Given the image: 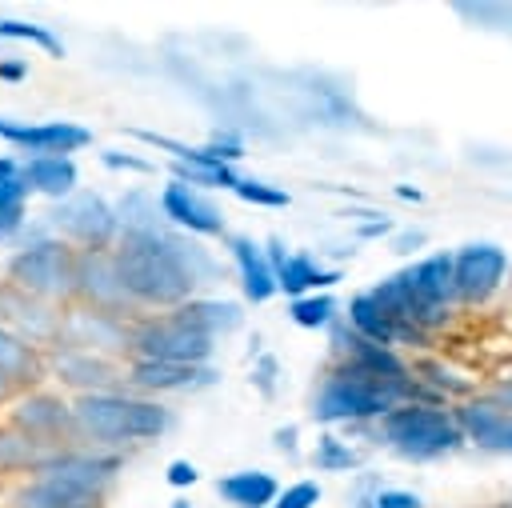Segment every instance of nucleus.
<instances>
[{"label":"nucleus","instance_id":"nucleus-1","mask_svg":"<svg viewBox=\"0 0 512 508\" xmlns=\"http://www.w3.org/2000/svg\"><path fill=\"white\" fill-rule=\"evenodd\" d=\"M192 260L204 264L200 252H184L176 240L156 232V224H128L124 248L116 252V280L140 300L172 304L184 300L196 284Z\"/></svg>","mask_w":512,"mask_h":508},{"label":"nucleus","instance_id":"nucleus-2","mask_svg":"<svg viewBox=\"0 0 512 508\" xmlns=\"http://www.w3.org/2000/svg\"><path fill=\"white\" fill-rule=\"evenodd\" d=\"M408 392V380H392L368 368L348 364L336 372L316 396V420H360V416H388L392 404Z\"/></svg>","mask_w":512,"mask_h":508},{"label":"nucleus","instance_id":"nucleus-3","mask_svg":"<svg viewBox=\"0 0 512 508\" xmlns=\"http://www.w3.org/2000/svg\"><path fill=\"white\" fill-rule=\"evenodd\" d=\"M76 420L96 436V440H144V436H160L168 428V412L148 404V400H128V396H84L76 404Z\"/></svg>","mask_w":512,"mask_h":508},{"label":"nucleus","instance_id":"nucleus-4","mask_svg":"<svg viewBox=\"0 0 512 508\" xmlns=\"http://www.w3.org/2000/svg\"><path fill=\"white\" fill-rule=\"evenodd\" d=\"M116 460H92V456H68L52 464L28 492L24 508H92L100 488L108 484Z\"/></svg>","mask_w":512,"mask_h":508},{"label":"nucleus","instance_id":"nucleus-5","mask_svg":"<svg viewBox=\"0 0 512 508\" xmlns=\"http://www.w3.org/2000/svg\"><path fill=\"white\" fill-rule=\"evenodd\" d=\"M460 424L456 416L440 412V408H428V404H408V408H392L384 416V440L392 448H400L404 456H440L448 448L460 444Z\"/></svg>","mask_w":512,"mask_h":508},{"label":"nucleus","instance_id":"nucleus-6","mask_svg":"<svg viewBox=\"0 0 512 508\" xmlns=\"http://www.w3.org/2000/svg\"><path fill=\"white\" fill-rule=\"evenodd\" d=\"M136 348L144 360H160V364H188L196 368L208 352H212V336L200 332L196 324L180 320V316H168V320H156L148 324L140 336H136Z\"/></svg>","mask_w":512,"mask_h":508},{"label":"nucleus","instance_id":"nucleus-7","mask_svg":"<svg viewBox=\"0 0 512 508\" xmlns=\"http://www.w3.org/2000/svg\"><path fill=\"white\" fill-rule=\"evenodd\" d=\"M508 256L496 244H468L452 256V288L460 300H484L500 288Z\"/></svg>","mask_w":512,"mask_h":508},{"label":"nucleus","instance_id":"nucleus-8","mask_svg":"<svg viewBox=\"0 0 512 508\" xmlns=\"http://www.w3.org/2000/svg\"><path fill=\"white\" fill-rule=\"evenodd\" d=\"M52 224L64 228L68 236L84 240V244H104L116 228V212L96 196V192H72L56 212H52Z\"/></svg>","mask_w":512,"mask_h":508},{"label":"nucleus","instance_id":"nucleus-9","mask_svg":"<svg viewBox=\"0 0 512 508\" xmlns=\"http://www.w3.org/2000/svg\"><path fill=\"white\" fill-rule=\"evenodd\" d=\"M0 136L12 140L16 148H28L32 156H68L92 140L88 128L68 124V120H48V124H4L0 120Z\"/></svg>","mask_w":512,"mask_h":508},{"label":"nucleus","instance_id":"nucleus-10","mask_svg":"<svg viewBox=\"0 0 512 508\" xmlns=\"http://www.w3.org/2000/svg\"><path fill=\"white\" fill-rule=\"evenodd\" d=\"M160 208H164V216H168L172 224H180V228H188V232H204V236L224 232V216H220V208H216L208 196H200L192 184H180V180L164 184V192H160Z\"/></svg>","mask_w":512,"mask_h":508},{"label":"nucleus","instance_id":"nucleus-11","mask_svg":"<svg viewBox=\"0 0 512 508\" xmlns=\"http://www.w3.org/2000/svg\"><path fill=\"white\" fill-rule=\"evenodd\" d=\"M268 260H272V272H276V288L288 292L292 300H300V292H308L316 284H332L336 280V272H324L304 252H288L280 240H268Z\"/></svg>","mask_w":512,"mask_h":508},{"label":"nucleus","instance_id":"nucleus-12","mask_svg":"<svg viewBox=\"0 0 512 508\" xmlns=\"http://www.w3.org/2000/svg\"><path fill=\"white\" fill-rule=\"evenodd\" d=\"M456 424H460V432H468L480 448L512 452V416H508V408L476 400V404H464V408L456 412Z\"/></svg>","mask_w":512,"mask_h":508},{"label":"nucleus","instance_id":"nucleus-13","mask_svg":"<svg viewBox=\"0 0 512 508\" xmlns=\"http://www.w3.org/2000/svg\"><path fill=\"white\" fill-rule=\"evenodd\" d=\"M228 248H232V260H236V268H240L244 296H248L252 304H264L272 292H280V288H276L272 260H268V252H264L260 244H252L248 236H232Z\"/></svg>","mask_w":512,"mask_h":508},{"label":"nucleus","instance_id":"nucleus-14","mask_svg":"<svg viewBox=\"0 0 512 508\" xmlns=\"http://www.w3.org/2000/svg\"><path fill=\"white\" fill-rule=\"evenodd\" d=\"M404 276H408L416 300H420L424 308H432V312H444V300L456 292V288H452V256H444V252H436V256L412 264Z\"/></svg>","mask_w":512,"mask_h":508},{"label":"nucleus","instance_id":"nucleus-15","mask_svg":"<svg viewBox=\"0 0 512 508\" xmlns=\"http://www.w3.org/2000/svg\"><path fill=\"white\" fill-rule=\"evenodd\" d=\"M20 176H24L28 188H36L44 196H56V200L72 196V188H76V164L68 156H32Z\"/></svg>","mask_w":512,"mask_h":508},{"label":"nucleus","instance_id":"nucleus-16","mask_svg":"<svg viewBox=\"0 0 512 508\" xmlns=\"http://www.w3.org/2000/svg\"><path fill=\"white\" fill-rule=\"evenodd\" d=\"M216 488H220V496H224L228 504H236V508H268V504H276V480H272L268 472H256V468L232 472V476H224Z\"/></svg>","mask_w":512,"mask_h":508},{"label":"nucleus","instance_id":"nucleus-17","mask_svg":"<svg viewBox=\"0 0 512 508\" xmlns=\"http://www.w3.org/2000/svg\"><path fill=\"white\" fill-rule=\"evenodd\" d=\"M16 276L32 288H60L64 280V252L60 244H36L16 260Z\"/></svg>","mask_w":512,"mask_h":508},{"label":"nucleus","instance_id":"nucleus-18","mask_svg":"<svg viewBox=\"0 0 512 508\" xmlns=\"http://www.w3.org/2000/svg\"><path fill=\"white\" fill-rule=\"evenodd\" d=\"M348 316H352V324H356V336H364V340H372V344H392L396 336H400V324L372 300V292H364V296H352V304H348Z\"/></svg>","mask_w":512,"mask_h":508},{"label":"nucleus","instance_id":"nucleus-19","mask_svg":"<svg viewBox=\"0 0 512 508\" xmlns=\"http://www.w3.org/2000/svg\"><path fill=\"white\" fill-rule=\"evenodd\" d=\"M196 376H204V372H196L188 364H160V360H140L132 368V380L144 388H188Z\"/></svg>","mask_w":512,"mask_h":508},{"label":"nucleus","instance_id":"nucleus-20","mask_svg":"<svg viewBox=\"0 0 512 508\" xmlns=\"http://www.w3.org/2000/svg\"><path fill=\"white\" fill-rule=\"evenodd\" d=\"M176 316L188 320V324H196V328L208 332V336H212L216 328H232V324L240 320L236 304H212V300H204V304H184Z\"/></svg>","mask_w":512,"mask_h":508},{"label":"nucleus","instance_id":"nucleus-21","mask_svg":"<svg viewBox=\"0 0 512 508\" xmlns=\"http://www.w3.org/2000/svg\"><path fill=\"white\" fill-rule=\"evenodd\" d=\"M176 180L180 184H204V188H236L240 176L232 172V164H176Z\"/></svg>","mask_w":512,"mask_h":508},{"label":"nucleus","instance_id":"nucleus-22","mask_svg":"<svg viewBox=\"0 0 512 508\" xmlns=\"http://www.w3.org/2000/svg\"><path fill=\"white\" fill-rule=\"evenodd\" d=\"M24 196H28V184L24 176H12L0 184V236L16 232L20 220H24Z\"/></svg>","mask_w":512,"mask_h":508},{"label":"nucleus","instance_id":"nucleus-23","mask_svg":"<svg viewBox=\"0 0 512 508\" xmlns=\"http://www.w3.org/2000/svg\"><path fill=\"white\" fill-rule=\"evenodd\" d=\"M332 312H336L332 296H300V300H292V320L300 328H324L332 320Z\"/></svg>","mask_w":512,"mask_h":508},{"label":"nucleus","instance_id":"nucleus-24","mask_svg":"<svg viewBox=\"0 0 512 508\" xmlns=\"http://www.w3.org/2000/svg\"><path fill=\"white\" fill-rule=\"evenodd\" d=\"M0 36L4 40H32V44H40V48H48L52 56H64V44L48 32V28H40V24H24V20H0Z\"/></svg>","mask_w":512,"mask_h":508},{"label":"nucleus","instance_id":"nucleus-25","mask_svg":"<svg viewBox=\"0 0 512 508\" xmlns=\"http://www.w3.org/2000/svg\"><path fill=\"white\" fill-rule=\"evenodd\" d=\"M244 204H264V208H284L288 204V192H280V188H272V184H264V180H244L240 176V184L232 188Z\"/></svg>","mask_w":512,"mask_h":508},{"label":"nucleus","instance_id":"nucleus-26","mask_svg":"<svg viewBox=\"0 0 512 508\" xmlns=\"http://www.w3.org/2000/svg\"><path fill=\"white\" fill-rule=\"evenodd\" d=\"M28 368H32L28 348L0 332V380H16V376H24Z\"/></svg>","mask_w":512,"mask_h":508},{"label":"nucleus","instance_id":"nucleus-27","mask_svg":"<svg viewBox=\"0 0 512 508\" xmlns=\"http://www.w3.org/2000/svg\"><path fill=\"white\" fill-rule=\"evenodd\" d=\"M316 500H320V484L300 480V484H292L284 496H276V504H272V508H312Z\"/></svg>","mask_w":512,"mask_h":508},{"label":"nucleus","instance_id":"nucleus-28","mask_svg":"<svg viewBox=\"0 0 512 508\" xmlns=\"http://www.w3.org/2000/svg\"><path fill=\"white\" fill-rule=\"evenodd\" d=\"M376 508H420V496H412V492H380Z\"/></svg>","mask_w":512,"mask_h":508},{"label":"nucleus","instance_id":"nucleus-29","mask_svg":"<svg viewBox=\"0 0 512 508\" xmlns=\"http://www.w3.org/2000/svg\"><path fill=\"white\" fill-rule=\"evenodd\" d=\"M196 476H200V472H196L188 460H176V464L168 468V484H176V488H180V484H196Z\"/></svg>","mask_w":512,"mask_h":508},{"label":"nucleus","instance_id":"nucleus-30","mask_svg":"<svg viewBox=\"0 0 512 508\" xmlns=\"http://www.w3.org/2000/svg\"><path fill=\"white\" fill-rule=\"evenodd\" d=\"M356 456L352 452H340L336 448V440H324V456H320V464H352Z\"/></svg>","mask_w":512,"mask_h":508},{"label":"nucleus","instance_id":"nucleus-31","mask_svg":"<svg viewBox=\"0 0 512 508\" xmlns=\"http://www.w3.org/2000/svg\"><path fill=\"white\" fill-rule=\"evenodd\" d=\"M104 164L108 168H136V172H148L144 160H132V156H116V152H104Z\"/></svg>","mask_w":512,"mask_h":508},{"label":"nucleus","instance_id":"nucleus-32","mask_svg":"<svg viewBox=\"0 0 512 508\" xmlns=\"http://www.w3.org/2000/svg\"><path fill=\"white\" fill-rule=\"evenodd\" d=\"M0 76H8V80H16V76H24V68H20V64H0Z\"/></svg>","mask_w":512,"mask_h":508},{"label":"nucleus","instance_id":"nucleus-33","mask_svg":"<svg viewBox=\"0 0 512 508\" xmlns=\"http://www.w3.org/2000/svg\"><path fill=\"white\" fill-rule=\"evenodd\" d=\"M12 176H16V168H12V160H0V184H4V180H12Z\"/></svg>","mask_w":512,"mask_h":508},{"label":"nucleus","instance_id":"nucleus-34","mask_svg":"<svg viewBox=\"0 0 512 508\" xmlns=\"http://www.w3.org/2000/svg\"><path fill=\"white\" fill-rule=\"evenodd\" d=\"M172 508H188V504H184V500H176V504H172Z\"/></svg>","mask_w":512,"mask_h":508}]
</instances>
